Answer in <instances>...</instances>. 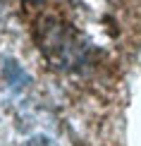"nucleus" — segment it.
I'll return each instance as SVG.
<instances>
[{"instance_id": "2", "label": "nucleus", "mask_w": 141, "mask_h": 146, "mask_svg": "<svg viewBox=\"0 0 141 146\" xmlns=\"http://www.w3.org/2000/svg\"><path fill=\"white\" fill-rule=\"evenodd\" d=\"M22 146H58V144H55L50 137H46V134H36L31 139H26Z\"/></svg>"}, {"instance_id": "1", "label": "nucleus", "mask_w": 141, "mask_h": 146, "mask_svg": "<svg viewBox=\"0 0 141 146\" xmlns=\"http://www.w3.org/2000/svg\"><path fill=\"white\" fill-rule=\"evenodd\" d=\"M46 50L53 53V60L62 67H74L84 60V46L74 31H60L53 29L50 36L46 38Z\"/></svg>"}]
</instances>
